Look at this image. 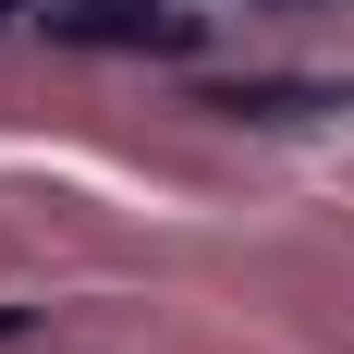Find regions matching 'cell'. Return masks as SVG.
Segmentation results:
<instances>
[{
	"label": "cell",
	"mask_w": 354,
	"mask_h": 354,
	"mask_svg": "<svg viewBox=\"0 0 354 354\" xmlns=\"http://www.w3.org/2000/svg\"><path fill=\"white\" fill-rule=\"evenodd\" d=\"M37 25L62 37V49H122V62H183L208 12H183V0H37Z\"/></svg>",
	"instance_id": "obj_1"
},
{
	"label": "cell",
	"mask_w": 354,
	"mask_h": 354,
	"mask_svg": "<svg viewBox=\"0 0 354 354\" xmlns=\"http://www.w3.org/2000/svg\"><path fill=\"white\" fill-rule=\"evenodd\" d=\"M208 110H232V122H318V110H354V86H220Z\"/></svg>",
	"instance_id": "obj_2"
},
{
	"label": "cell",
	"mask_w": 354,
	"mask_h": 354,
	"mask_svg": "<svg viewBox=\"0 0 354 354\" xmlns=\"http://www.w3.org/2000/svg\"><path fill=\"white\" fill-rule=\"evenodd\" d=\"M25 330H37V318H25V306H0V342H25Z\"/></svg>",
	"instance_id": "obj_3"
},
{
	"label": "cell",
	"mask_w": 354,
	"mask_h": 354,
	"mask_svg": "<svg viewBox=\"0 0 354 354\" xmlns=\"http://www.w3.org/2000/svg\"><path fill=\"white\" fill-rule=\"evenodd\" d=\"M12 12H37V0H0V25H12Z\"/></svg>",
	"instance_id": "obj_4"
}]
</instances>
